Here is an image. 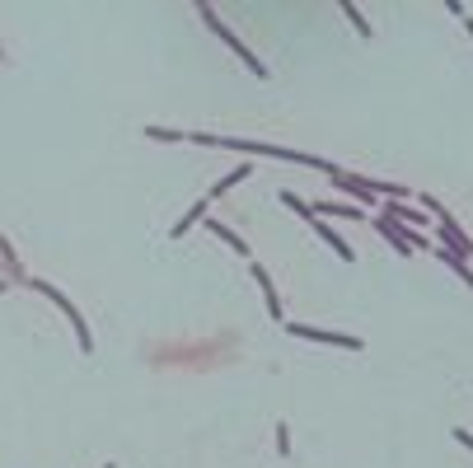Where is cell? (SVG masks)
<instances>
[{
	"instance_id": "obj_1",
	"label": "cell",
	"mask_w": 473,
	"mask_h": 468,
	"mask_svg": "<svg viewBox=\"0 0 473 468\" xmlns=\"http://www.w3.org/2000/svg\"><path fill=\"white\" fill-rule=\"evenodd\" d=\"M202 19H207V28H216V33H220V43H230V47H235V52L244 56V66H249L253 75H258V80H267V66H263V61H258V56H253V52H249L244 43H239V38H235V33H230V28H225V19H220V14H216L211 5H202Z\"/></svg>"
},
{
	"instance_id": "obj_4",
	"label": "cell",
	"mask_w": 473,
	"mask_h": 468,
	"mask_svg": "<svg viewBox=\"0 0 473 468\" xmlns=\"http://www.w3.org/2000/svg\"><path fill=\"white\" fill-rule=\"evenodd\" d=\"M314 230H319V239H328V244H333V248H338V258H342V262H356V253H351V248H347V244H342V239H338V230H328V225H323V220H319Z\"/></svg>"
},
{
	"instance_id": "obj_8",
	"label": "cell",
	"mask_w": 473,
	"mask_h": 468,
	"mask_svg": "<svg viewBox=\"0 0 473 468\" xmlns=\"http://www.w3.org/2000/svg\"><path fill=\"white\" fill-rule=\"evenodd\" d=\"M281 202H286L290 211H300V215H305V220H310V225H319V215H314V207H310V202H300V197H295V192H281Z\"/></svg>"
},
{
	"instance_id": "obj_6",
	"label": "cell",
	"mask_w": 473,
	"mask_h": 468,
	"mask_svg": "<svg viewBox=\"0 0 473 468\" xmlns=\"http://www.w3.org/2000/svg\"><path fill=\"white\" fill-rule=\"evenodd\" d=\"M207 230H216V234H220V239H225V244H230V248H239V253L249 258V248H244V239H239V234L230 230V225H220V220H207Z\"/></svg>"
},
{
	"instance_id": "obj_12",
	"label": "cell",
	"mask_w": 473,
	"mask_h": 468,
	"mask_svg": "<svg viewBox=\"0 0 473 468\" xmlns=\"http://www.w3.org/2000/svg\"><path fill=\"white\" fill-rule=\"evenodd\" d=\"M454 441H459V445H469V449H473V436H469V431H454Z\"/></svg>"
},
{
	"instance_id": "obj_11",
	"label": "cell",
	"mask_w": 473,
	"mask_h": 468,
	"mask_svg": "<svg viewBox=\"0 0 473 468\" xmlns=\"http://www.w3.org/2000/svg\"><path fill=\"white\" fill-rule=\"evenodd\" d=\"M441 258H446L450 267H454V272H459V277H464V281H469V286H473V272H469V262L459 258V253H441Z\"/></svg>"
},
{
	"instance_id": "obj_3",
	"label": "cell",
	"mask_w": 473,
	"mask_h": 468,
	"mask_svg": "<svg viewBox=\"0 0 473 468\" xmlns=\"http://www.w3.org/2000/svg\"><path fill=\"white\" fill-rule=\"evenodd\" d=\"M253 281L263 286V295H267V314L272 318H281V300H277V286H272V277H267L263 267H253Z\"/></svg>"
},
{
	"instance_id": "obj_9",
	"label": "cell",
	"mask_w": 473,
	"mask_h": 468,
	"mask_svg": "<svg viewBox=\"0 0 473 468\" xmlns=\"http://www.w3.org/2000/svg\"><path fill=\"white\" fill-rule=\"evenodd\" d=\"M314 215H347V220H361V211H356V207H342V202H323Z\"/></svg>"
},
{
	"instance_id": "obj_10",
	"label": "cell",
	"mask_w": 473,
	"mask_h": 468,
	"mask_svg": "<svg viewBox=\"0 0 473 468\" xmlns=\"http://www.w3.org/2000/svg\"><path fill=\"white\" fill-rule=\"evenodd\" d=\"M342 14H347L351 24H356V33H361V38H370V24L361 19V10H356V5H347V0H342Z\"/></svg>"
},
{
	"instance_id": "obj_2",
	"label": "cell",
	"mask_w": 473,
	"mask_h": 468,
	"mask_svg": "<svg viewBox=\"0 0 473 468\" xmlns=\"http://www.w3.org/2000/svg\"><path fill=\"white\" fill-rule=\"evenodd\" d=\"M290 333L305 342H328V347H347V351H361L366 342L361 338H347V333H319V328H310V323H290Z\"/></svg>"
},
{
	"instance_id": "obj_5",
	"label": "cell",
	"mask_w": 473,
	"mask_h": 468,
	"mask_svg": "<svg viewBox=\"0 0 473 468\" xmlns=\"http://www.w3.org/2000/svg\"><path fill=\"white\" fill-rule=\"evenodd\" d=\"M244 178H249V164H244V169H230V174H225V178L207 192V202H211V197H220V192H230V187H235V183H244Z\"/></svg>"
},
{
	"instance_id": "obj_7",
	"label": "cell",
	"mask_w": 473,
	"mask_h": 468,
	"mask_svg": "<svg viewBox=\"0 0 473 468\" xmlns=\"http://www.w3.org/2000/svg\"><path fill=\"white\" fill-rule=\"evenodd\" d=\"M202 215H207V202H197V207L187 211V215H183V220H178V225H174V230H169V234H174V239H178V234H187V230H192V225H197V220H202Z\"/></svg>"
}]
</instances>
